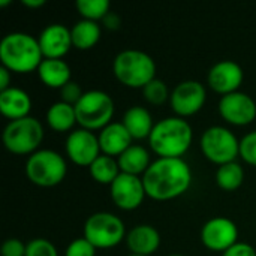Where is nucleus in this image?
Returning <instances> with one entry per match:
<instances>
[{
  "label": "nucleus",
  "mask_w": 256,
  "mask_h": 256,
  "mask_svg": "<svg viewBox=\"0 0 256 256\" xmlns=\"http://www.w3.org/2000/svg\"><path fill=\"white\" fill-rule=\"evenodd\" d=\"M142 183L148 198L154 201H171L189 190L192 170L183 158H158L142 176Z\"/></svg>",
  "instance_id": "f257e3e1"
},
{
  "label": "nucleus",
  "mask_w": 256,
  "mask_h": 256,
  "mask_svg": "<svg viewBox=\"0 0 256 256\" xmlns=\"http://www.w3.org/2000/svg\"><path fill=\"white\" fill-rule=\"evenodd\" d=\"M194 129L190 123L182 117H166L159 120L150 136V148L159 158L182 159L192 144Z\"/></svg>",
  "instance_id": "f03ea898"
},
{
  "label": "nucleus",
  "mask_w": 256,
  "mask_h": 256,
  "mask_svg": "<svg viewBox=\"0 0 256 256\" xmlns=\"http://www.w3.org/2000/svg\"><path fill=\"white\" fill-rule=\"evenodd\" d=\"M44 60L39 42L24 32H12L0 40L2 66L15 74H30L38 70Z\"/></svg>",
  "instance_id": "7ed1b4c3"
},
{
  "label": "nucleus",
  "mask_w": 256,
  "mask_h": 256,
  "mask_svg": "<svg viewBox=\"0 0 256 256\" xmlns=\"http://www.w3.org/2000/svg\"><path fill=\"white\" fill-rule=\"evenodd\" d=\"M112 72L120 84L142 90L156 78V63L141 50H123L112 62Z\"/></svg>",
  "instance_id": "20e7f679"
},
{
  "label": "nucleus",
  "mask_w": 256,
  "mask_h": 256,
  "mask_svg": "<svg viewBox=\"0 0 256 256\" xmlns=\"http://www.w3.org/2000/svg\"><path fill=\"white\" fill-rule=\"evenodd\" d=\"M76 122L82 129L87 130H102L110 123H112L114 116V100L102 90L84 92L80 102L75 105Z\"/></svg>",
  "instance_id": "39448f33"
},
{
  "label": "nucleus",
  "mask_w": 256,
  "mask_h": 256,
  "mask_svg": "<svg viewBox=\"0 0 256 256\" xmlns=\"http://www.w3.org/2000/svg\"><path fill=\"white\" fill-rule=\"evenodd\" d=\"M3 144L8 152L18 156H32L44 140V126L34 117L9 122L3 129Z\"/></svg>",
  "instance_id": "423d86ee"
},
{
  "label": "nucleus",
  "mask_w": 256,
  "mask_h": 256,
  "mask_svg": "<svg viewBox=\"0 0 256 256\" xmlns=\"http://www.w3.org/2000/svg\"><path fill=\"white\" fill-rule=\"evenodd\" d=\"M68 172L64 158L50 148L38 150L26 162L27 178L39 188H54L60 184Z\"/></svg>",
  "instance_id": "0eeeda50"
},
{
  "label": "nucleus",
  "mask_w": 256,
  "mask_h": 256,
  "mask_svg": "<svg viewBox=\"0 0 256 256\" xmlns=\"http://www.w3.org/2000/svg\"><path fill=\"white\" fill-rule=\"evenodd\" d=\"M123 220L108 212H98L87 218L84 224V238L96 249H112L126 240Z\"/></svg>",
  "instance_id": "6e6552de"
},
{
  "label": "nucleus",
  "mask_w": 256,
  "mask_h": 256,
  "mask_svg": "<svg viewBox=\"0 0 256 256\" xmlns=\"http://www.w3.org/2000/svg\"><path fill=\"white\" fill-rule=\"evenodd\" d=\"M201 152L214 165H225L236 162L240 156V141L225 126H212L204 130L201 136Z\"/></svg>",
  "instance_id": "1a4fd4ad"
},
{
  "label": "nucleus",
  "mask_w": 256,
  "mask_h": 256,
  "mask_svg": "<svg viewBox=\"0 0 256 256\" xmlns=\"http://www.w3.org/2000/svg\"><path fill=\"white\" fill-rule=\"evenodd\" d=\"M207 100V90L202 82L196 80H186L178 82L171 92L170 105L177 117L186 118L200 112Z\"/></svg>",
  "instance_id": "9d476101"
},
{
  "label": "nucleus",
  "mask_w": 256,
  "mask_h": 256,
  "mask_svg": "<svg viewBox=\"0 0 256 256\" xmlns=\"http://www.w3.org/2000/svg\"><path fill=\"white\" fill-rule=\"evenodd\" d=\"M201 243L212 252H226L238 243V228L228 218H213L201 228Z\"/></svg>",
  "instance_id": "9b49d317"
},
{
  "label": "nucleus",
  "mask_w": 256,
  "mask_h": 256,
  "mask_svg": "<svg viewBox=\"0 0 256 256\" xmlns=\"http://www.w3.org/2000/svg\"><path fill=\"white\" fill-rule=\"evenodd\" d=\"M66 154L78 166H90L100 156L99 138L87 129H75L66 138Z\"/></svg>",
  "instance_id": "f8f14e48"
},
{
  "label": "nucleus",
  "mask_w": 256,
  "mask_h": 256,
  "mask_svg": "<svg viewBox=\"0 0 256 256\" xmlns=\"http://www.w3.org/2000/svg\"><path fill=\"white\" fill-rule=\"evenodd\" d=\"M218 108L220 117L232 126H248L256 118L255 100L240 90L222 96Z\"/></svg>",
  "instance_id": "ddd939ff"
},
{
  "label": "nucleus",
  "mask_w": 256,
  "mask_h": 256,
  "mask_svg": "<svg viewBox=\"0 0 256 256\" xmlns=\"http://www.w3.org/2000/svg\"><path fill=\"white\" fill-rule=\"evenodd\" d=\"M110 195L112 202L120 210L124 212L136 210L142 204L144 198L147 196L142 177L120 172V176L110 186Z\"/></svg>",
  "instance_id": "4468645a"
},
{
  "label": "nucleus",
  "mask_w": 256,
  "mask_h": 256,
  "mask_svg": "<svg viewBox=\"0 0 256 256\" xmlns=\"http://www.w3.org/2000/svg\"><path fill=\"white\" fill-rule=\"evenodd\" d=\"M244 72L242 66L232 60H222L212 66L207 75V84L210 88L222 96L238 92L243 84Z\"/></svg>",
  "instance_id": "2eb2a0df"
},
{
  "label": "nucleus",
  "mask_w": 256,
  "mask_h": 256,
  "mask_svg": "<svg viewBox=\"0 0 256 256\" xmlns=\"http://www.w3.org/2000/svg\"><path fill=\"white\" fill-rule=\"evenodd\" d=\"M38 42L44 58H63L74 46L70 28L58 22L46 26L40 32Z\"/></svg>",
  "instance_id": "dca6fc26"
},
{
  "label": "nucleus",
  "mask_w": 256,
  "mask_h": 256,
  "mask_svg": "<svg viewBox=\"0 0 256 256\" xmlns=\"http://www.w3.org/2000/svg\"><path fill=\"white\" fill-rule=\"evenodd\" d=\"M124 242L132 255L152 256L160 246V234L154 226L142 224L134 226Z\"/></svg>",
  "instance_id": "f3484780"
},
{
  "label": "nucleus",
  "mask_w": 256,
  "mask_h": 256,
  "mask_svg": "<svg viewBox=\"0 0 256 256\" xmlns=\"http://www.w3.org/2000/svg\"><path fill=\"white\" fill-rule=\"evenodd\" d=\"M99 146L102 154L118 158L132 146V136L126 130L122 122H112L106 128H104L99 135Z\"/></svg>",
  "instance_id": "a211bd4d"
},
{
  "label": "nucleus",
  "mask_w": 256,
  "mask_h": 256,
  "mask_svg": "<svg viewBox=\"0 0 256 256\" xmlns=\"http://www.w3.org/2000/svg\"><path fill=\"white\" fill-rule=\"evenodd\" d=\"M32 110V99L27 92L18 87H10L0 92V112L10 122L28 117Z\"/></svg>",
  "instance_id": "6ab92c4d"
},
{
  "label": "nucleus",
  "mask_w": 256,
  "mask_h": 256,
  "mask_svg": "<svg viewBox=\"0 0 256 256\" xmlns=\"http://www.w3.org/2000/svg\"><path fill=\"white\" fill-rule=\"evenodd\" d=\"M123 126L126 128V130L130 134L132 140H148L153 128L156 123H153V117L150 114V111L144 106L135 105L130 106L122 120Z\"/></svg>",
  "instance_id": "aec40b11"
},
{
  "label": "nucleus",
  "mask_w": 256,
  "mask_h": 256,
  "mask_svg": "<svg viewBox=\"0 0 256 256\" xmlns=\"http://www.w3.org/2000/svg\"><path fill=\"white\" fill-rule=\"evenodd\" d=\"M39 80L50 88H62L70 80V68L63 58H44L38 68Z\"/></svg>",
  "instance_id": "412c9836"
},
{
  "label": "nucleus",
  "mask_w": 256,
  "mask_h": 256,
  "mask_svg": "<svg viewBox=\"0 0 256 256\" xmlns=\"http://www.w3.org/2000/svg\"><path fill=\"white\" fill-rule=\"evenodd\" d=\"M120 171L124 174L130 176H144L148 166L152 165L150 162V153L146 147L132 144L124 153H122L117 158Z\"/></svg>",
  "instance_id": "4be33fe9"
},
{
  "label": "nucleus",
  "mask_w": 256,
  "mask_h": 256,
  "mask_svg": "<svg viewBox=\"0 0 256 256\" xmlns=\"http://www.w3.org/2000/svg\"><path fill=\"white\" fill-rule=\"evenodd\" d=\"M70 34H72L74 48H76L80 51H86V50H92L99 42V39L102 36V30L96 21L81 18L70 28Z\"/></svg>",
  "instance_id": "5701e85b"
},
{
  "label": "nucleus",
  "mask_w": 256,
  "mask_h": 256,
  "mask_svg": "<svg viewBox=\"0 0 256 256\" xmlns=\"http://www.w3.org/2000/svg\"><path fill=\"white\" fill-rule=\"evenodd\" d=\"M46 123L54 132H69L78 123L75 106L66 102H56L46 111Z\"/></svg>",
  "instance_id": "b1692460"
},
{
  "label": "nucleus",
  "mask_w": 256,
  "mask_h": 256,
  "mask_svg": "<svg viewBox=\"0 0 256 256\" xmlns=\"http://www.w3.org/2000/svg\"><path fill=\"white\" fill-rule=\"evenodd\" d=\"M90 177L99 183V184H106L111 186L114 180L120 176V166L116 158L100 154L90 166H88Z\"/></svg>",
  "instance_id": "393cba45"
},
{
  "label": "nucleus",
  "mask_w": 256,
  "mask_h": 256,
  "mask_svg": "<svg viewBox=\"0 0 256 256\" xmlns=\"http://www.w3.org/2000/svg\"><path fill=\"white\" fill-rule=\"evenodd\" d=\"M216 184L226 192H234L237 190L243 182H244V171L243 166L237 162H231V164H225L222 166L218 168L216 171Z\"/></svg>",
  "instance_id": "a878e982"
},
{
  "label": "nucleus",
  "mask_w": 256,
  "mask_h": 256,
  "mask_svg": "<svg viewBox=\"0 0 256 256\" xmlns=\"http://www.w3.org/2000/svg\"><path fill=\"white\" fill-rule=\"evenodd\" d=\"M75 6L82 20H90L96 22L102 21L111 8L108 0H78Z\"/></svg>",
  "instance_id": "bb28decb"
},
{
  "label": "nucleus",
  "mask_w": 256,
  "mask_h": 256,
  "mask_svg": "<svg viewBox=\"0 0 256 256\" xmlns=\"http://www.w3.org/2000/svg\"><path fill=\"white\" fill-rule=\"evenodd\" d=\"M142 96L152 105H164L166 100H170L171 92L165 81L154 78L142 88Z\"/></svg>",
  "instance_id": "cd10ccee"
},
{
  "label": "nucleus",
  "mask_w": 256,
  "mask_h": 256,
  "mask_svg": "<svg viewBox=\"0 0 256 256\" xmlns=\"http://www.w3.org/2000/svg\"><path fill=\"white\" fill-rule=\"evenodd\" d=\"M26 256H58V252L50 240L33 238L27 243Z\"/></svg>",
  "instance_id": "c85d7f7f"
},
{
  "label": "nucleus",
  "mask_w": 256,
  "mask_h": 256,
  "mask_svg": "<svg viewBox=\"0 0 256 256\" xmlns=\"http://www.w3.org/2000/svg\"><path fill=\"white\" fill-rule=\"evenodd\" d=\"M240 158L252 165L256 166V130L249 132L248 135H244L240 141Z\"/></svg>",
  "instance_id": "c756f323"
},
{
  "label": "nucleus",
  "mask_w": 256,
  "mask_h": 256,
  "mask_svg": "<svg viewBox=\"0 0 256 256\" xmlns=\"http://www.w3.org/2000/svg\"><path fill=\"white\" fill-rule=\"evenodd\" d=\"M64 256H96V248L84 237L74 240L64 250Z\"/></svg>",
  "instance_id": "7c9ffc66"
},
{
  "label": "nucleus",
  "mask_w": 256,
  "mask_h": 256,
  "mask_svg": "<svg viewBox=\"0 0 256 256\" xmlns=\"http://www.w3.org/2000/svg\"><path fill=\"white\" fill-rule=\"evenodd\" d=\"M84 92L82 88L80 87L78 82L75 81H69L64 87L60 88V98H62V102H66L69 105H76L80 102V99L82 98Z\"/></svg>",
  "instance_id": "2f4dec72"
},
{
  "label": "nucleus",
  "mask_w": 256,
  "mask_h": 256,
  "mask_svg": "<svg viewBox=\"0 0 256 256\" xmlns=\"http://www.w3.org/2000/svg\"><path fill=\"white\" fill-rule=\"evenodd\" d=\"M27 244H24L20 238H8L3 242L0 254L2 256H26Z\"/></svg>",
  "instance_id": "473e14b6"
},
{
  "label": "nucleus",
  "mask_w": 256,
  "mask_h": 256,
  "mask_svg": "<svg viewBox=\"0 0 256 256\" xmlns=\"http://www.w3.org/2000/svg\"><path fill=\"white\" fill-rule=\"evenodd\" d=\"M222 256H256V250L249 243L238 242L232 248H230L226 252H224Z\"/></svg>",
  "instance_id": "72a5a7b5"
},
{
  "label": "nucleus",
  "mask_w": 256,
  "mask_h": 256,
  "mask_svg": "<svg viewBox=\"0 0 256 256\" xmlns=\"http://www.w3.org/2000/svg\"><path fill=\"white\" fill-rule=\"evenodd\" d=\"M102 22H104V26L108 28V30H118L120 27H122V20H120V16L117 15V14H114V12H108L106 14V16L102 20Z\"/></svg>",
  "instance_id": "f704fd0d"
},
{
  "label": "nucleus",
  "mask_w": 256,
  "mask_h": 256,
  "mask_svg": "<svg viewBox=\"0 0 256 256\" xmlns=\"http://www.w3.org/2000/svg\"><path fill=\"white\" fill-rule=\"evenodd\" d=\"M10 78H12V72L4 66H0V92H4L12 87Z\"/></svg>",
  "instance_id": "c9c22d12"
},
{
  "label": "nucleus",
  "mask_w": 256,
  "mask_h": 256,
  "mask_svg": "<svg viewBox=\"0 0 256 256\" xmlns=\"http://www.w3.org/2000/svg\"><path fill=\"white\" fill-rule=\"evenodd\" d=\"M22 3V6H26V8H30V9H39V8H42V6H45V0H22L21 2Z\"/></svg>",
  "instance_id": "e433bc0d"
},
{
  "label": "nucleus",
  "mask_w": 256,
  "mask_h": 256,
  "mask_svg": "<svg viewBox=\"0 0 256 256\" xmlns=\"http://www.w3.org/2000/svg\"><path fill=\"white\" fill-rule=\"evenodd\" d=\"M8 4H12L10 0H0V6H8Z\"/></svg>",
  "instance_id": "4c0bfd02"
},
{
  "label": "nucleus",
  "mask_w": 256,
  "mask_h": 256,
  "mask_svg": "<svg viewBox=\"0 0 256 256\" xmlns=\"http://www.w3.org/2000/svg\"><path fill=\"white\" fill-rule=\"evenodd\" d=\"M168 256H184V255H177V254H174V255H168Z\"/></svg>",
  "instance_id": "58836bf2"
},
{
  "label": "nucleus",
  "mask_w": 256,
  "mask_h": 256,
  "mask_svg": "<svg viewBox=\"0 0 256 256\" xmlns=\"http://www.w3.org/2000/svg\"><path fill=\"white\" fill-rule=\"evenodd\" d=\"M129 256H141V255H132V254H130V255H129Z\"/></svg>",
  "instance_id": "ea45409f"
}]
</instances>
